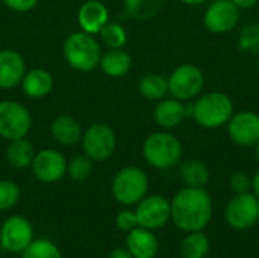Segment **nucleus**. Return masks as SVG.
Returning a JSON list of instances; mask_svg holds the SVG:
<instances>
[{
  "label": "nucleus",
  "mask_w": 259,
  "mask_h": 258,
  "mask_svg": "<svg viewBox=\"0 0 259 258\" xmlns=\"http://www.w3.org/2000/svg\"><path fill=\"white\" fill-rule=\"evenodd\" d=\"M171 222L184 233L205 231L214 213V205L205 187H184L170 201Z\"/></svg>",
  "instance_id": "1"
},
{
  "label": "nucleus",
  "mask_w": 259,
  "mask_h": 258,
  "mask_svg": "<svg viewBox=\"0 0 259 258\" xmlns=\"http://www.w3.org/2000/svg\"><path fill=\"white\" fill-rule=\"evenodd\" d=\"M234 113V102L223 91L200 94L191 103V119L203 129H219L226 126Z\"/></svg>",
  "instance_id": "2"
},
{
  "label": "nucleus",
  "mask_w": 259,
  "mask_h": 258,
  "mask_svg": "<svg viewBox=\"0 0 259 258\" xmlns=\"http://www.w3.org/2000/svg\"><path fill=\"white\" fill-rule=\"evenodd\" d=\"M102 47L97 38L83 30L70 33L62 44V55L68 67L77 71H93L99 67Z\"/></svg>",
  "instance_id": "3"
},
{
  "label": "nucleus",
  "mask_w": 259,
  "mask_h": 258,
  "mask_svg": "<svg viewBox=\"0 0 259 258\" xmlns=\"http://www.w3.org/2000/svg\"><path fill=\"white\" fill-rule=\"evenodd\" d=\"M143 157L149 166L158 170L175 167L182 160V143L170 131H156L146 137L143 143Z\"/></svg>",
  "instance_id": "4"
},
{
  "label": "nucleus",
  "mask_w": 259,
  "mask_h": 258,
  "mask_svg": "<svg viewBox=\"0 0 259 258\" xmlns=\"http://www.w3.org/2000/svg\"><path fill=\"white\" fill-rule=\"evenodd\" d=\"M149 176L141 167L126 166L112 178L111 193L120 205L134 207L149 195Z\"/></svg>",
  "instance_id": "5"
},
{
  "label": "nucleus",
  "mask_w": 259,
  "mask_h": 258,
  "mask_svg": "<svg viewBox=\"0 0 259 258\" xmlns=\"http://www.w3.org/2000/svg\"><path fill=\"white\" fill-rule=\"evenodd\" d=\"M168 79V94L182 102H191L200 96L205 85V75L200 67L191 62L178 65Z\"/></svg>",
  "instance_id": "6"
},
{
  "label": "nucleus",
  "mask_w": 259,
  "mask_h": 258,
  "mask_svg": "<svg viewBox=\"0 0 259 258\" xmlns=\"http://www.w3.org/2000/svg\"><path fill=\"white\" fill-rule=\"evenodd\" d=\"M80 144L88 158L96 163H105L117 149V135L108 123L96 122L85 129Z\"/></svg>",
  "instance_id": "7"
},
{
  "label": "nucleus",
  "mask_w": 259,
  "mask_h": 258,
  "mask_svg": "<svg viewBox=\"0 0 259 258\" xmlns=\"http://www.w3.org/2000/svg\"><path fill=\"white\" fill-rule=\"evenodd\" d=\"M226 224L235 231H247L259 222V199L252 193H238L225 208Z\"/></svg>",
  "instance_id": "8"
},
{
  "label": "nucleus",
  "mask_w": 259,
  "mask_h": 258,
  "mask_svg": "<svg viewBox=\"0 0 259 258\" xmlns=\"http://www.w3.org/2000/svg\"><path fill=\"white\" fill-rule=\"evenodd\" d=\"M32 116L29 109L17 100H0V138L12 141L30 132Z\"/></svg>",
  "instance_id": "9"
},
{
  "label": "nucleus",
  "mask_w": 259,
  "mask_h": 258,
  "mask_svg": "<svg viewBox=\"0 0 259 258\" xmlns=\"http://www.w3.org/2000/svg\"><path fill=\"white\" fill-rule=\"evenodd\" d=\"M33 239V227L21 214H12L0 224V246L6 252L21 254Z\"/></svg>",
  "instance_id": "10"
},
{
  "label": "nucleus",
  "mask_w": 259,
  "mask_h": 258,
  "mask_svg": "<svg viewBox=\"0 0 259 258\" xmlns=\"http://www.w3.org/2000/svg\"><path fill=\"white\" fill-rule=\"evenodd\" d=\"M135 214L138 227L158 231L164 228L171 219L170 201L162 195H146L135 205Z\"/></svg>",
  "instance_id": "11"
},
{
  "label": "nucleus",
  "mask_w": 259,
  "mask_h": 258,
  "mask_svg": "<svg viewBox=\"0 0 259 258\" xmlns=\"http://www.w3.org/2000/svg\"><path fill=\"white\" fill-rule=\"evenodd\" d=\"M240 21V8L231 0H214L203 14V26L215 35L232 32Z\"/></svg>",
  "instance_id": "12"
},
{
  "label": "nucleus",
  "mask_w": 259,
  "mask_h": 258,
  "mask_svg": "<svg viewBox=\"0 0 259 258\" xmlns=\"http://www.w3.org/2000/svg\"><path fill=\"white\" fill-rule=\"evenodd\" d=\"M226 132L237 146L255 148L259 141V114L249 109L234 113L226 123Z\"/></svg>",
  "instance_id": "13"
},
{
  "label": "nucleus",
  "mask_w": 259,
  "mask_h": 258,
  "mask_svg": "<svg viewBox=\"0 0 259 258\" xmlns=\"http://www.w3.org/2000/svg\"><path fill=\"white\" fill-rule=\"evenodd\" d=\"M33 176L44 184H55L67 175V158L58 149H41L30 164Z\"/></svg>",
  "instance_id": "14"
},
{
  "label": "nucleus",
  "mask_w": 259,
  "mask_h": 258,
  "mask_svg": "<svg viewBox=\"0 0 259 258\" xmlns=\"http://www.w3.org/2000/svg\"><path fill=\"white\" fill-rule=\"evenodd\" d=\"M187 117H191V103L175 97L158 100L153 109V120L164 131L178 128Z\"/></svg>",
  "instance_id": "15"
},
{
  "label": "nucleus",
  "mask_w": 259,
  "mask_h": 258,
  "mask_svg": "<svg viewBox=\"0 0 259 258\" xmlns=\"http://www.w3.org/2000/svg\"><path fill=\"white\" fill-rule=\"evenodd\" d=\"M26 71V61L20 52L14 49L0 50V90L18 87Z\"/></svg>",
  "instance_id": "16"
},
{
  "label": "nucleus",
  "mask_w": 259,
  "mask_h": 258,
  "mask_svg": "<svg viewBox=\"0 0 259 258\" xmlns=\"http://www.w3.org/2000/svg\"><path fill=\"white\" fill-rule=\"evenodd\" d=\"M109 21V9L100 0H87L77 12V24L80 30L99 35L102 27Z\"/></svg>",
  "instance_id": "17"
},
{
  "label": "nucleus",
  "mask_w": 259,
  "mask_h": 258,
  "mask_svg": "<svg viewBox=\"0 0 259 258\" xmlns=\"http://www.w3.org/2000/svg\"><path fill=\"white\" fill-rule=\"evenodd\" d=\"M124 248L134 258H156L159 252V242L155 231L137 227L127 233Z\"/></svg>",
  "instance_id": "18"
},
{
  "label": "nucleus",
  "mask_w": 259,
  "mask_h": 258,
  "mask_svg": "<svg viewBox=\"0 0 259 258\" xmlns=\"http://www.w3.org/2000/svg\"><path fill=\"white\" fill-rule=\"evenodd\" d=\"M50 134L59 146H74L80 143L83 129L77 119L68 114H62L53 119L50 125Z\"/></svg>",
  "instance_id": "19"
},
{
  "label": "nucleus",
  "mask_w": 259,
  "mask_h": 258,
  "mask_svg": "<svg viewBox=\"0 0 259 258\" xmlns=\"http://www.w3.org/2000/svg\"><path fill=\"white\" fill-rule=\"evenodd\" d=\"M55 81L49 70L46 68H32L27 70L21 79V90L29 99H44L53 90Z\"/></svg>",
  "instance_id": "20"
},
{
  "label": "nucleus",
  "mask_w": 259,
  "mask_h": 258,
  "mask_svg": "<svg viewBox=\"0 0 259 258\" xmlns=\"http://www.w3.org/2000/svg\"><path fill=\"white\" fill-rule=\"evenodd\" d=\"M132 56L123 49H108L102 53L99 68L108 78L118 79L124 78L132 70Z\"/></svg>",
  "instance_id": "21"
},
{
  "label": "nucleus",
  "mask_w": 259,
  "mask_h": 258,
  "mask_svg": "<svg viewBox=\"0 0 259 258\" xmlns=\"http://www.w3.org/2000/svg\"><path fill=\"white\" fill-rule=\"evenodd\" d=\"M35 154H36V151H35L33 144L26 137H23V138L9 141L5 157H6V161L9 166H12L14 169L23 170V169L30 167Z\"/></svg>",
  "instance_id": "22"
},
{
  "label": "nucleus",
  "mask_w": 259,
  "mask_h": 258,
  "mask_svg": "<svg viewBox=\"0 0 259 258\" xmlns=\"http://www.w3.org/2000/svg\"><path fill=\"white\" fill-rule=\"evenodd\" d=\"M179 176L187 187H205L209 181L208 166L196 158H188L182 161L179 167Z\"/></svg>",
  "instance_id": "23"
},
{
  "label": "nucleus",
  "mask_w": 259,
  "mask_h": 258,
  "mask_svg": "<svg viewBox=\"0 0 259 258\" xmlns=\"http://www.w3.org/2000/svg\"><path fill=\"white\" fill-rule=\"evenodd\" d=\"M141 97L149 102H158L168 94V79L161 73H146L138 82Z\"/></svg>",
  "instance_id": "24"
},
{
  "label": "nucleus",
  "mask_w": 259,
  "mask_h": 258,
  "mask_svg": "<svg viewBox=\"0 0 259 258\" xmlns=\"http://www.w3.org/2000/svg\"><path fill=\"white\" fill-rule=\"evenodd\" d=\"M211 249V242L205 231L185 233V237L181 242L182 258H206Z\"/></svg>",
  "instance_id": "25"
},
{
  "label": "nucleus",
  "mask_w": 259,
  "mask_h": 258,
  "mask_svg": "<svg viewBox=\"0 0 259 258\" xmlns=\"http://www.w3.org/2000/svg\"><path fill=\"white\" fill-rule=\"evenodd\" d=\"M124 11L135 20H150L165 6V0H123Z\"/></svg>",
  "instance_id": "26"
},
{
  "label": "nucleus",
  "mask_w": 259,
  "mask_h": 258,
  "mask_svg": "<svg viewBox=\"0 0 259 258\" xmlns=\"http://www.w3.org/2000/svg\"><path fill=\"white\" fill-rule=\"evenodd\" d=\"M21 258H62L59 246L50 239H33L32 243L20 254Z\"/></svg>",
  "instance_id": "27"
},
{
  "label": "nucleus",
  "mask_w": 259,
  "mask_h": 258,
  "mask_svg": "<svg viewBox=\"0 0 259 258\" xmlns=\"http://www.w3.org/2000/svg\"><path fill=\"white\" fill-rule=\"evenodd\" d=\"M99 35L108 49H123L127 43V32L117 21H108L102 27Z\"/></svg>",
  "instance_id": "28"
},
{
  "label": "nucleus",
  "mask_w": 259,
  "mask_h": 258,
  "mask_svg": "<svg viewBox=\"0 0 259 258\" xmlns=\"http://www.w3.org/2000/svg\"><path fill=\"white\" fill-rule=\"evenodd\" d=\"M93 160L88 158L85 154L73 157L70 161H67V175L74 182H82L91 176L93 172Z\"/></svg>",
  "instance_id": "29"
},
{
  "label": "nucleus",
  "mask_w": 259,
  "mask_h": 258,
  "mask_svg": "<svg viewBox=\"0 0 259 258\" xmlns=\"http://www.w3.org/2000/svg\"><path fill=\"white\" fill-rule=\"evenodd\" d=\"M21 196L18 184L12 179H0V213L12 210Z\"/></svg>",
  "instance_id": "30"
},
{
  "label": "nucleus",
  "mask_w": 259,
  "mask_h": 258,
  "mask_svg": "<svg viewBox=\"0 0 259 258\" xmlns=\"http://www.w3.org/2000/svg\"><path fill=\"white\" fill-rule=\"evenodd\" d=\"M237 47L241 52H258L259 50V24L250 23L244 26L237 40Z\"/></svg>",
  "instance_id": "31"
},
{
  "label": "nucleus",
  "mask_w": 259,
  "mask_h": 258,
  "mask_svg": "<svg viewBox=\"0 0 259 258\" xmlns=\"http://www.w3.org/2000/svg\"><path fill=\"white\" fill-rule=\"evenodd\" d=\"M250 186H252V176H249L244 170H237L229 178V189L232 190L234 195L250 192Z\"/></svg>",
  "instance_id": "32"
},
{
  "label": "nucleus",
  "mask_w": 259,
  "mask_h": 258,
  "mask_svg": "<svg viewBox=\"0 0 259 258\" xmlns=\"http://www.w3.org/2000/svg\"><path fill=\"white\" fill-rule=\"evenodd\" d=\"M115 227L123 231V233H129L132 230H135L138 227V220H137V214H135V210H121L117 213L115 216Z\"/></svg>",
  "instance_id": "33"
},
{
  "label": "nucleus",
  "mask_w": 259,
  "mask_h": 258,
  "mask_svg": "<svg viewBox=\"0 0 259 258\" xmlns=\"http://www.w3.org/2000/svg\"><path fill=\"white\" fill-rule=\"evenodd\" d=\"M39 0H2V3L14 12H29L36 8Z\"/></svg>",
  "instance_id": "34"
},
{
  "label": "nucleus",
  "mask_w": 259,
  "mask_h": 258,
  "mask_svg": "<svg viewBox=\"0 0 259 258\" xmlns=\"http://www.w3.org/2000/svg\"><path fill=\"white\" fill-rule=\"evenodd\" d=\"M231 2L240 9H250L259 3V0H231Z\"/></svg>",
  "instance_id": "35"
},
{
  "label": "nucleus",
  "mask_w": 259,
  "mask_h": 258,
  "mask_svg": "<svg viewBox=\"0 0 259 258\" xmlns=\"http://www.w3.org/2000/svg\"><path fill=\"white\" fill-rule=\"evenodd\" d=\"M108 258H134L131 255V252L126 248H115L114 251H111V254Z\"/></svg>",
  "instance_id": "36"
},
{
  "label": "nucleus",
  "mask_w": 259,
  "mask_h": 258,
  "mask_svg": "<svg viewBox=\"0 0 259 258\" xmlns=\"http://www.w3.org/2000/svg\"><path fill=\"white\" fill-rule=\"evenodd\" d=\"M252 193L259 199V170L252 176V186H250Z\"/></svg>",
  "instance_id": "37"
},
{
  "label": "nucleus",
  "mask_w": 259,
  "mask_h": 258,
  "mask_svg": "<svg viewBox=\"0 0 259 258\" xmlns=\"http://www.w3.org/2000/svg\"><path fill=\"white\" fill-rule=\"evenodd\" d=\"M184 5H187V6H200V5H203V3H206V2H209V0H181Z\"/></svg>",
  "instance_id": "38"
},
{
  "label": "nucleus",
  "mask_w": 259,
  "mask_h": 258,
  "mask_svg": "<svg viewBox=\"0 0 259 258\" xmlns=\"http://www.w3.org/2000/svg\"><path fill=\"white\" fill-rule=\"evenodd\" d=\"M255 154H256V160H258L259 163V141L255 144Z\"/></svg>",
  "instance_id": "39"
},
{
  "label": "nucleus",
  "mask_w": 259,
  "mask_h": 258,
  "mask_svg": "<svg viewBox=\"0 0 259 258\" xmlns=\"http://www.w3.org/2000/svg\"><path fill=\"white\" fill-rule=\"evenodd\" d=\"M258 68H259V56H258Z\"/></svg>",
  "instance_id": "40"
},
{
  "label": "nucleus",
  "mask_w": 259,
  "mask_h": 258,
  "mask_svg": "<svg viewBox=\"0 0 259 258\" xmlns=\"http://www.w3.org/2000/svg\"><path fill=\"white\" fill-rule=\"evenodd\" d=\"M0 3H2V0H0Z\"/></svg>",
  "instance_id": "41"
}]
</instances>
